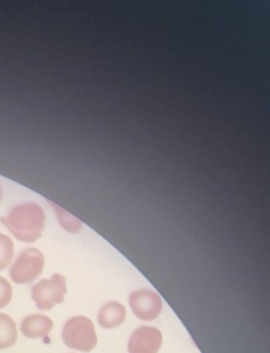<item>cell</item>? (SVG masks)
<instances>
[{"instance_id":"cell-1","label":"cell","mask_w":270,"mask_h":353,"mask_svg":"<svg viewBox=\"0 0 270 353\" xmlns=\"http://www.w3.org/2000/svg\"><path fill=\"white\" fill-rule=\"evenodd\" d=\"M45 212L34 202L15 206L6 218L0 219L10 232L23 243H34L45 229Z\"/></svg>"},{"instance_id":"cell-2","label":"cell","mask_w":270,"mask_h":353,"mask_svg":"<svg viewBox=\"0 0 270 353\" xmlns=\"http://www.w3.org/2000/svg\"><path fill=\"white\" fill-rule=\"evenodd\" d=\"M63 340L69 348L90 352L98 344V336L92 320L76 316L68 320L63 330Z\"/></svg>"},{"instance_id":"cell-3","label":"cell","mask_w":270,"mask_h":353,"mask_svg":"<svg viewBox=\"0 0 270 353\" xmlns=\"http://www.w3.org/2000/svg\"><path fill=\"white\" fill-rule=\"evenodd\" d=\"M67 278L54 274L50 280L44 279L32 289V297L41 311H49L55 305L61 303L67 294Z\"/></svg>"},{"instance_id":"cell-4","label":"cell","mask_w":270,"mask_h":353,"mask_svg":"<svg viewBox=\"0 0 270 353\" xmlns=\"http://www.w3.org/2000/svg\"><path fill=\"white\" fill-rule=\"evenodd\" d=\"M44 265L45 257L42 252L36 248H28L18 256L10 274L16 284H28L42 274Z\"/></svg>"},{"instance_id":"cell-5","label":"cell","mask_w":270,"mask_h":353,"mask_svg":"<svg viewBox=\"0 0 270 353\" xmlns=\"http://www.w3.org/2000/svg\"><path fill=\"white\" fill-rule=\"evenodd\" d=\"M129 305L134 314L144 321H152L163 311V301L160 295L147 289L132 292L129 295Z\"/></svg>"},{"instance_id":"cell-6","label":"cell","mask_w":270,"mask_h":353,"mask_svg":"<svg viewBox=\"0 0 270 353\" xmlns=\"http://www.w3.org/2000/svg\"><path fill=\"white\" fill-rule=\"evenodd\" d=\"M163 344V334L158 328L141 326L129 341V353H158Z\"/></svg>"},{"instance_id":"cell-7","label":"cell","mask_w":270,"mask_h":353,"mask_svg":"<svg viewBox=\"0 0 270 353\" xmlns=\"http://www.w3.org/2000/svg\"><path fill=\"white\" fill-rule=\"evenodd\" d=\"M53 328V321L46 315L28 316L21 323V332L26 338H45L50 334Z\"/></svg>"},{"instance_id":"cell-8","label":"cell","mask_w":270,"mask_h":353,"mask_svg":"<svg viewBox=\"0 0 270 353\" xmlns=\"http://www.w3.org/2000/svg\"><path fill=\"white\" fill-rule=\"evenodd\" d=\"M127 317L125 305L117 301H110L101 309L98 320L100 325L106 330H112L123 323Z\"/></svg>"},{"instance_id":"cell-9","label":"cell","mask_w":270,"mask_h":353,"mask_svg":"<svg viewBox=\"0 0 270 353\" xmlns=\"http://www.w3.org/2000/svg\"><path fill=\"white\" fill-rule=\"evenodd\" d=\"M18 340L17 326L7 314L0 313V349L14 346Z\"/></svg>"},{"instance_id":"cell-10","label":"cell","mask_w":270,"mask_h":353,"mask_svg":"<svg viewBox=\"0 0 270 353\" xmlns=\"http://www.w3.org/2000/svg\"><path fill=\"white\" fill-rule=\"evenodd\" d=\"M13 257V241L8 235L0 233V270L7 268Z\"/></svg>"},{"instance_id":"cell-11","label":"cell","mask_w":270,"mask_h":353,"mask_svg":"<svg viewBox=\"0 0 270 353\" xmlns=\"http://www.w3.org/2000/svg\"><path fill=\"white\" fill-rule=\"evenodd\" d=\"M54 206L55 212H56L59 221H61V226H63L65 230L70 231V232L72 233H77L78 231L81 229L82 224L77 220V219L74 218L73 216L68 214L65 210H61L59 206Z\"/></svg>"},{"instance_id":"cell-12","label":"cell","mask_w":270,"mask_h":353,"mask_svg":"<svg viewBox=\"0 0 270 353\" xmlns=\"http://www.w3.org/2000/svg\"><path fill=\"white\" fill-rule=\"evenodd\" d=\"M13 297V288L9 281L0 276V309L7 307L11 303Z\"/></svg>"},{"instance_id":"cell-13","label":"cell","mask_w":270,"mask_h":353,"mask_svg":"<svg viewBox=\"0 0 270 353\" xmlns=\"http://www.w3.org/2000/svg\"><path fill=\"white\" fill-rule=\"evenodd\" d=\"M1 198H3V189H1V185H0V201H1Z\"/></svg>"}]
</instances>
